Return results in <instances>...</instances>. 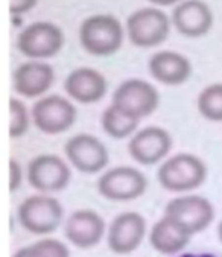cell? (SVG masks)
Returning a JSON list of instances; mask_svg holds the SVG:
<instances>
[{
	"mask_svg": "<svg viewBox=\"0 0 222 257\" xmlns=\"http://www.w3.org/2000/svg\"><path fill=\"white\" fill-rule=\"evenodd\" d=\"M198 110L210 122H222V82L210 84L198 96Z\"/></svg>",
	"mask_w": 222,
	"mask_h": 257,
	"instance_id": "cell-21",
	"label": "cell"
},
{
	"mask_svg": "<svg viewBox=\"0 0 222 257\" xmlns=\"http://www.w3.org/2000/svg\"><path fill=\"white\" fill-rule=\"evenodd\" d=\"M149 2L158 5V7H169V5H174L177 2H180V0H149Z\"/></svg>",
	"mask_w": 222,
	"mask_h": 257,
	"instance_id": "cell-26",
	"label": "cell"
},
{
	"mask_svg": "<svg viewBox=\"0 0 222 257\" xmlns=\"http://www.w3.org/2000/svg\"><path fill=\"white\" fill-rule=\"evenodd\" d=\"M70 177L69 165L55 154L37 156L28 166V181L41 193L61 192L70 183Z\"/></svg>",
	"mask_w": 222,
	"mask_h": 257,
	"instance_id": "cell-10",
	"label": "cell"
},
{
	"mask_svg": "<svg viewBox=\"0 0 222 257\" xmlns=\"http://www.w3.org/2000/svg\"><path fill=\"white\" fill-rule=\"evenodd\" d=\"M79 41L85 52L94 57L116 54L124 43L122 23L109 14L87 17L79 28Z\"/></svg>",
	"mask_w": 222,
	"mask_h": 257,
	"instance_id": "cell-1",
	"label": "cell"
},
{
	"mask_svg": "<svg viewBox=\"0 0 222 257\" xmlns=\"http://www.w3.org/2000/svg\"><path fill=\"white\" fill-rule=\"evenodd\" d=\"M172 148L169 133L160 126H146L137 131L128 143V152L139 165L152 166L161 162Z\"/></svg>",
	"mask_w": 222,
	"mask_h": 257,
	"instance_id": "cell-12",
	"label": "cell"
},
{
	"mask_svg": "<svg viewBox=\"0 0 222 257\" xmlns=\"http://www.w3.org/2000/svg\"><path fill=\"white\" fill-rule=\"evenodd\" d=\"M64 152L70 165L84 174H97L108 165V151L94 136L76 134L67 140Z\"/></svg>",
	"mask_w": 222,
	"mask_h": 257,
	"instance_id": "cell-11",
	"label": "cell"
},
{
	"mask_svg": "<svg viewBox=\"0 0 222 257\" xmlns=\"http://www.w3.org/2000/svg\"><path fill=\"white\" fill-rule=\"evenodd\" d=\"M55 73L52 66L40 61H28L20 64L14 75L13 84L14 90L29 99L43 96L53 84Z\"/></svg>",
	"mask_w": 222,
	"mask_h": 257,
	"instance_id": "cell-17",
	"label": "cell"
},
{
	"mask_svg": "<svg viewBox=\"0 0 222 257\" xmlns=\"http://www.w3.org/2000/svg\"><path fill=\"white\" fill-rule=\"evenodd\" d=\"M64 46L61 28L50 22H35L26 26L17 38L20 52L31 60H44L57 55Z\"/></svg>",
	"mask_w": 222,
	"mask_h": 257,
	"instance_id": "cell-5",
	"label": "cell"
},
{
	"mask_svg": "<svg viewBox=\"0 0 222 257\" xmlns=\"http://www.w3.org/2000/svg\"><path fill=\"white\" fill-rule=\"evenodd\" d=\"M38 0H10V11L13 16H22L28 11H31Z\"/></svg>",
	"mask_w": 222,
	"mask_h": 257,
	"instance_id": "cell-25",
	"label": "cell"
},
{
	"mask_svg": "<svg viewBox=\"0 0 222 257\" xmlns=\"http://www.w3.org/2000/svg\"><path fill=\"white\" fill-rule=\"evenodd\" d=\"M20 225L32 234H50L57 230L64 218L60 201L46 193L26 198L19 207Z\"/></svg>",
	"mask_w": 222,
	"mask_h": 257,
	"instance_id": "cell-3",
	"label": "cell"
},
{
	"mask_svg": "<svg viewBox=\"0 0 222 257\" xmlns=\"http://www.w3.org/2000/svg\"><path fill=\"white\" fill-rule=\"evenodd\" d=\"M217 236H219V240L222 242V221H220V224L217 227Z\"/></svg>",
	"mask_w": 222,
	"mask_h": 257,
	"instance_id": "cell-27",
	"label": "cell"
},
{
	"mask_svg": "<svg viewBox=\"0 0 222 257\" xmlns=\"http://www.w3.org/2000/svg\"><path fill=\"white\" fill-rule=\"evenodd\" d=\"M64 90L79 104H94L105 96L106 81L100 72L91 67H79L67 75Z\"/></svg>",
	"mask_w": 222,
	"mask_h": 257,
	"instance_id": "cell-16",
	"label": "cell"
},
{
	"mask_svg": "<svg viewBox=\"0 0 222 257\" xmlns=\"http://www.w3.org/2000/svg\"><path fill=\"white\" fill-rule=\"evenodd\" d=\"M32 120L41 133L57 136L73 126L76 120V108L63 96H44L32 107Z\"/></svg>",
	"mask_w": 222,
	"mask_h": 257,
	"instance_id": "cell-7",
	"label": "cell"
},
{
	"mask_svg": "<svg viewBox=\"0 0 222 257\" xmlns=\"http://www.w3.org/2000/svg\"><path fill=\"white\" fill-rule=\"evenodd\" d=\"M10 137L19 139L26 134L28 126H29V114L22 100L11 97L10 99Z\"/></svg>",
	"mask_w": 222,
	"mask_h": 257,
	"instance_id": "cell-23",
	"label": "cell"
},
{
	"mask_svg": "<svg viewBox=\"0 0 222 257\" xmlns=\"http://www.w3.org/2000/svg\"><path fill=\"white\" fill-rule=\"evenodd\" d=\"M66 237L78 248H91L100 242L105 234V221L94 210L73 212L64 227Z\"/></svg>",
	"mask_w": 222,
	"mask_h": 257,
	"instance_id": "cell-15",
	"label": "cell"
},
{
	"mask_svg": "<svg viewBox=\"0 0 222 257\" xmlns=\"http://www.w3.org/2000/svg\"><path fill=\"white\" fill-rule=\"evenodd\" d=\"M157 177L166 190L190 192L205 181L207 168L193 154H177L158 168Z\"/></svg>",
	"mask_w": 222,
	"mask_h": 257,
	"instance_id": "cell-2",
	"label": "cell"
},
{
	"mask_svg": "<svg viewBox=\"0 0 222 257\" xmlns=\"http://www.w3.org/2000/svg\"><path fill=\"white\" fill-rule=\"evenodd\" d=\"M102 128L103 131L113 139H125L130 137L133 134H136L134 131H137L139 122L134 117H130L128 114L122 113L118 107H115L111 104L108 108L103 110L102 113Z\"/></svg>",
	"mask_w": 222,
	"mask_h": 257,
	"instance_id": "cell-20",
	"label": "cell"
},
{
	"mask_svg": "<svg viewBox=\"0 0 222 257\" xmlns=\"http://www.w3.org/2000/svg\"><path fill=\"white\" fill-rule=\"evenodd\" d=\"M111 104L130 117L142 120L157 110L160 104V96L152 84L139 78H133L124 81L115 90Z\"/></svg>",
	"mask_w": 222,
	"mask_h": 257,
	"instance_id": "cell-4",
	"label": "cell"
},
{
	"mask_svg": "<svg viewBox=\"0 0 222 257\" xmlns=\"http://www.w3.org/2000/svg\"><path fill=\"white\" fill-rule=\"evenodd\" d=\"M164 216L180 224L192 236L204 231L214 218V209L211 202L198 195H183L168 202Z\"/></svg>",
	"mask_w": 222,
	"mask_h": 257,
	"instance_id": "cell-8",
	"label": "cell"
},
{
	"mask_svg": "<svg viewBox=\"0 0 222 257\" xmlns=\"http://www.w3.org/2000/svg\"><path fill=\"white\" fill-rule=\"evenodd\" d=\"M22 181H23V168L17 160L11 159L10 160V190L16 192L22 186Z\"/></svg>",
	"mask_w": 222,
	"mask_h": 257,
	"instance_id": "cell-24",
	"label": "cell"
},
{
	"mask_svg": "<svg viewBox=\"0 0 222 257\" xmlns=\"http://www.w3.org/2000/svg\"><path fill=\"white\" fill-rule=\"evenodd\" d=\"M190 237L192 234L189 231L168 216H163L160 221H157L149 233V242L152 248L166 255L180 252L187 246Z\"/></svg>",
	"mask_w": 222,
	"mask_h": 257,
	"instance_id": "cell-19",
	"label": "cell"
},
{
	"mask_svg": "<svg viewBox=\"0 0 222 257\" xmlns=\"http://www.w3.org/2000/svg\"><path fill=\"white\" fill-rule=\"evenodd\" d=\"M130 41L137 47H155L166 41L171 32V20L161 10L140 8L127 20Z\"/></svg>",
	"mask_w": 222,
	"mask_h": 257,
	"instance_id": "cell-6",
	"label": "cell"
},
{
	"mask_svg": "<svg viewBox=\"0 0 222 257\" xmlns=\"http://www.w3.org/2000/svg\"><path fill=\"white\" fill-rule=\"evenodd\" d=\"M172 23L184 37L198 38L210 31L213 14L202 0H183L172 13Z\"/></svg>",
	"mask_w": 222,
	"mask_h": 257,
	"instance_id": "cell-14",
	"label": "cell"
},
{
	"mask_svg": "<svg viewBox=\"0 0 222 257\" xmlns=\"http://www.w3.org/2000/svg\"><path fill=\"white\" fill-rule=\"evenodd\" d=\"M146 234V221L140 213L125 212L118 215L109 225L106 242L116 254H130L136 251Z\"/></svg>",
	"mask_w": 222,
	"mask_h": 257,
	"instance_id": "cell-13",
	"label": "cell"
},
{
	"mask_svg": "<svg viewBox=\"0 0 222 257\" xmlns=\"http://www.w3.org/2000/svg\"><path fill=\"white\" fill-rule=\"evenodd\" d=\"M13 257H70L69 248L58 239H41L20 248Z\"/></svg>",
	"mask_w": 222,
	"mask_h": 257,
	"instance_id": "cell-22",
	"label": "cell"
},
{
	"mask_svg": "<svg viewBox=\"0 0 222 257\" xmlns=\"http://www.w3.org/2000/svg\"><path fill=\"white\" fill-rule=\"evenodd\" d=\"M146 177L131 166L108 169L97 181V192L109 201L137 199L146 192Z\"/></svg>",
	"mask_w": 222,
	"mask_h": 257,
	"instance_id": "cell-9",
	"label": "cell"
},
{
	"mask_svg": "<svg viewBox=\"0 0 222 257\" xmlns=\"http://www.w3.org/2000/svg\"><path fill=\"white\" fill-rule=\"evenodd\" d=\"M148 66L152 78L164 85H181L192 73L190 61L172 50H161L154 54L149 58Z\"/></svg>",
	"mask_w": 222,
	"mask_h": 257,
	"instance_id": "cell-18",
	"label": "cell"
}]
</instances>
